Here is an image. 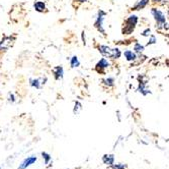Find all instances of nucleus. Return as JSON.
<instances>
[{"label": "nucleus", "mask_w": 169, "mask_h": 169, "mask_svg": "<svg viewBox=\"0 0 169 169\" xmlns=\"http://www.w3.org/2000/svg\"><path fill=\"white\" fill-rule=\"evenodd\" d=\"M99 52L101 54H103L104 56L113 58V59H117V58H120L121 56V51L118 50V48L115 49H112L107 46H100L99 47Z\"/></svg>", "instance_id": "obj_1"}, {"label": "nucleus", "mask_w": 169, "mask_h": 169, "mask_svg": "<svg viewBox=\"0 0 169 169\" xmlns=\"http://www.w3.org/2000/svg\"><path fill=\"white\" fill-rule=\"evenodd\" d=\"M137 21H138V18L136 15L129 16V18L126 21V24H124V28L123 30L124 35H130L131 34V33L134 31Z\"/></svg>", "instance_id": "obj_2"}, {"label": "nucleus", "mask_w": 169, "mask_h": 169, "mask_svg": "<svg viewBox=\"0 0 169 169\" xmlns=\"http://www.w3.org/2000/svg\"><path fill=\"white\" fill-rule=\"evenodd\" d=\"M152 15H154V18L156 19V21L159 27H162L163 24H165V15H163V12L161 10L153 8V9H152Z\"/></svg>", "instance_id": "obj_3"}, {"label": "nucleus", "mask_w": 169, "mask_h": 169, "mask_svg": "<svg viewBox=\"0 0 169 169\" xmlns=\"http://www.w3.org/2000/svg\"><path fill=\"white\" fill-rule=\"evenodd\" d=\"M37 160H38L37 156H30V157H27L26 159H24L23 161V163H21V164L19 165L18 169H26V168L29 167V166H30V165L34 164V163H35V161H37Z\"/></svg>", "instance_id": "obj_4"}, {"label": "nucleus", "mask_w": 169, "mask_h": 169, "mask_svg": "<svg viewBox=\"0 0 169 169\" xmlns=\"http://www.w3.org/2000/svg\"><path fill=\"white\" fill-rule=\"evenodd\" d=\"M14 40L11 37H6L0 42V50H6L12 45V41Z\"/></svg>", "instance_id": "obj_5"}, {"label": "nucleus", "mask_w": 169, "mask_h": 169, "mask_svg": "<svg viewBox=\"0 0 169 169\" xmlns=\"http://www.w3.org/2000/svg\"><path fill=\"white\" fill-rule=\"evenodd\" d=\"M104 15H105V13L100 10V11L98 12V18H97V21H96V23H95V27L98 28L99 31H101L102 33H104V31L102 30V21H103V19H104Z\"/></svg>", "instance_id": "obj_6"}, {"label": "nucleus", "mask_w": 169, "mask_h": 169, "mask_svg": "<svg viewBox=\"0 0 169 169\" xmlns=\"http://www.w3.org/2000/svg\"><path fill=\"white\" fill-rule=\"evenodd\" d=\"M109 61H107L105 58H102L100 61H99L97 64H96V69H97L99 73H102V71H103V69H105L106 67H109Z\"/></svg>", "instance_id": "obj_7"}, {"label": "nucleus", "mask_w": 169, "mask_h": 169, "mask_svg": "<svg viewBox=\"0 0 169 169\" xmlns=\"http://www.w3.org/2000/svg\"><path fill=\"white\" fill-rule=\"evenodd\" d=\"M102 161H103L104 164L112 166L113 165V162H115V157H113V155H104L102 157Z\"/></svg>", "instance_id": "obj_8"}, {"label": "nucleus", "mask_w": 169, "mask_h": 169, "mask_svg": "<svg viewBox=\"0 0 169 169\" xmlns=\"http://www.w3.org/2000/svg\"><path fill=\"white\" fill-rule=\"evenodd\" d=\"M54 74H55V77H56V80H59V79H62L63 77V74H64V71H63V67L62 66H57L56 68H54Z\"/></svg>", "instance_id": "obj_9"}, {"label": "nucleus", "mask_w": 169, "mask_h": 169, "mask_svg": "<svg viewBox=\"0 0 169 169\" xmlns=\"http://www.w3.org/2000/svg\"><path fill=\"white\" fill-rule=\"evenodd\" d=\"M34 6H35V10H37V11H38V12H43L44 10L46 9L45 3H44V2H41V1L35 2Z\"/></svg>", "instance_id": "obj_10"}, {"label": "nucleus", "mask_w": 169, "mask_h": 169, "mask_svg": "<svg viewBox=\"0 0 169 169\" xmlns=\"http://www.w3.org/2000/svg\"><path fill=\"white\" fill-rule=\"evenodd\" d=\"M124 55L126 56V58H127V60H128V61H133V60L136 59V54L133 51H130V50L124 51Z\"/></svg>", "instance_id": "obj_11"}, {"label": "nucleus", "mask_w": 169, "mask_h": 169, "mask_svg": "<svg viewBox=\"0 0 169 169\" xmlns=\"http://www.w3.org/2000/svg\"><path fill=\"white\" fill-rule=\"evenodd\" d=\"M149 0H140L139 2H138L137 4H136V6L134 7V10H137V9H141V8L145 7L147 4H148Z\"/></svg>", "instance_id": "obj_12"}, {"label": "nucleus", "mask_w": 169, "mask_h": 169, "mask_svg": "<svg viewBox=\"0 0 169 169\" xmlns=\"http://www.w3.org/2000/svg\"><path fill=\"white\" fill-rule=\"evenodd\" d=\"M79 64L80 62L76 56H73L71 58V67H77V66H79Z\"/></svg>", "instance_id": "obj_13"}, {"label": "nucleus", "mask_w": 169, "mask_h": 169, "mask_svg": "<svg viewBox=\"0 0 169 169\" xmlns=\"http://www.w3.org/2000/svg\"><path fill=\"white\" fill-rule=\"evenodd\" d=\"M41 156H43L44 160H45V164H49V162L51 161L52 157L50 156L48 153H46V152H43V153H41Z\"/></svg>", "instance_id": "obj_14"}, {"label": "nucleus", "mask_w": 169, "mask_h": 169, "mask_svg": "<svg viewBox=\"0 0 169 169\" xmlns=\"http://www.w3.org/2000/svg\"><path fill=\"white\" fill-rule=\"evenodd\" d=\"M30 85H32V87H35L37 89H40V87H41L40 80H38V79H37V80H30Z\"/></svg>", "instance_id": "obj_15"}, {"label": "nucleus", "mask_w": 169, "mask_h": 169, "mask_svg": "<svg viewBox=\"0 0 169 169\" xmlns=\"http://www.w3.org/2000/svg\"><path fill=\"white\" fill-rule=\"evenodd\" d=\"M134 50L136 52H142L144 50V46H142L139 43H136L135 44V47H134Z\"/></svg>", "instance_id": "obj_16"}, {"label": "nucleus", "mask_w": 169, "mask_h": 169, "mask_svg": "<svg viewBox=\"0 0 169 169\" xmlns=\"http://www.w3.org/2000/svg\"><path fill=\"white\" fill-rule=\"evenodd\" d=\"M126 165L124 164H113L112 165V169H124Z\"/></svg>", "instance_id": "obj_17"}, {"label": "nucleus", "mask_w": 169, "mask_h": 169, "mask_svg": "<svg viewBox=\"0 0 169 169\" xmlns=\"http://www.w3.org/2000/svg\"><path fill=\"white\" fill-rule=\"evenodd\" d=\"M104 83H105V85H109V86H112L113 85V79H112V77H110V79H106V80H104L103 81Z\"/></svg>", "instance_id": "obj_18"}, {"label": "nucleus", "mask_w": 169, "mask_h": 169, "mask_svg": "<svg viewBox=\"0 0 169 169\" xmlns=\"http://www.w3.org/2000/svg\"><path fill=\"white\" fill-rule=\"evenodd\" d=\"M155 41H156V38H155L154 36H152V38H151V41H150V42L148 43V45H149V44H154V43H155Z\"/></svg>", "instance_id": "obj_19"}, {"label": "nucleus", "mask_w": 169, "mask_h": 169, "mask_svg": "<svg viewBox=\"0 0 169 169\" xmlns=\"http://www.w3.org/2000/svg\"><path fill=\"white\" fill-rule=\"evenodd\" d=\"M77 1H78V2H85L86 0H77Z\"/></svg>", "instance_id": "obj_20"}, {"label": "nucleus", "mask_w": 169, "mask_h": 169, "mask_svg": "<svg viewBox=\"0 0 169 169\" xmlns=\"http://www.w3.org/2000/svg\"><path fill=\"white\" fill-rule=\"evenodd\" d=\"M153 2H159V1H161V0H152Z\"/></svg>", "instance_id": "obj_21"}, {"label": "nucleus", "mask_w": 169, "mask_h": 169, "mask_svg": "<svg viewBox=\"0 0 169 169\" xmlns=\"http://www.w3.org/2000/svg\"><path fill=\"white\" fill-rule=\"evenodd\" d=\"M0 169H1V168H0Z\"/></svg>", "instance_id": "obj_22"}]
</instances>
